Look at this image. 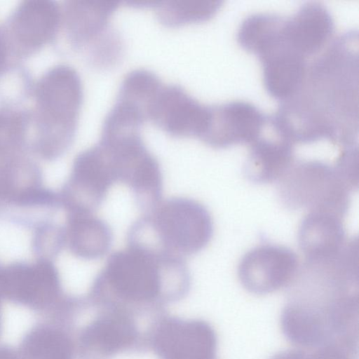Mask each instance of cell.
Wrapping results in <instances>:
<instances>
[{"mask_svg":"<svg viewBox=\"0 0 359 359\" xmlns=\"http://www.w3.org/2000/svg\"><path fill=\"white\" fill-rule=\"evenodd\" d=\"M148 118L162 129L177 136L206 133L211 118V107L193 98L180 86L161 83L153 98Z\"/></svg>","mask_w":359,"mask_h":359,"instance_id":"cell-11","label":"cell"},{"mask_svg":"<svg viewBox=\"0 0 359 359\" xmlns=\"http://www.w3.org/2000/svg\"><path fill=\"white\" fill-rule=\"evenodd\" d=\"M152 337L160 359H215L216 334L203 320L164 318Z\"/></svg>","mask_w":359,"mask_h":359,"instance_id":"cell-12","label":"cell"},{"mask_svg":"<svg viewBox=\"0 0 359 359\" xmlns=\"http://www.w3.org/2000/svg\"><path fill=\"white\" fill-rule=\"evenodd\" d=\"M250 144L245 172L254 182L280 180L294 162L293 144L278 135L275 138L258 137Z\"/></svg>","mask_w":359,"mask_h":359,"instance_id":"cell-19","label":"cell"},{"mask_svg":"<svg viewBox=\"0 0 359 359\" xmlns=\"http://www.w3.org/2000/svg\"><path fill=\"white\" fill-rule=\"evenodd\" d=\"M1 290L4 300L46 316L66 297L53 260L43 258L3 266Z\"/></svg>","mask_w":359,"mask_h":359,"instance_id":"cell-7","label":"cell"},{"mask_svg":"<svg viewBox=\"0 0 359 359\" xmlns=\"http://www.w3.org/2000/svg\"><path fill=\"white\" fill-rule=\"evenodd\" d=\"M271 359H313V358L309 350H290L279 353Z\"/></svg>","mask_w":359,"mask_h":359,"instance_id":"cell-22","label":"cell"},{"mask_svg":"<svg viewBox=\"0 0 359 359\" xmlns=\"http://www.w3.org/2000/svg\"><path fill=\"white\" fill-rule=\"evenodd\" d=\"M100 141L111 159L117 182L130 189L142 211L149 210L162 200L159 163L137 131L102 135Z\"/></svg>","mask_w":359,"mask_h":359,"instance_id":"cell-6","label":"cell"},{"mask_svg":"<svg viewBox=\"0 0 359 359\" xmlns=\"http://www.w3.org/2000/svg\"><path fill=\"white\" fill-rule=\"evenodd\" d=\"M50 194L26 151L0 154V219L18 222L44 205Z\"/></svg>","mask_w":359,"mask_h":359,"instance_id":"cell-8","label":"cell"},{"mask_svg":"<svg viewBox=\"0 0 359 359\" xmlns=\"http://www.w3.org/2000/svg\"><path fill=\"white\" fill-rule=\"evenodd\" d=\"M279 195L292 210H327L346 215L352 191L334 165L318 161L294 162L279 180Z\"/></svg>","mask_w":359,"mask_h":359,"instance_id":"cell-5","label":"cell"},{"mask_svg":"<svg viewBox=\"0 0 359 359\" xmlns=\"http://www.w3.org/2000/svg\"><path fill=\"white\" fill-rule=\"evenodd\" d=\"M105 154L97 143L75 158L70 174L58 192L65 212L94 213L117 183Z\"/></svg>","mask_w":359,"mask_h":359,"instance_id":"cell-9","label":"cell"},{"mask_svg":"<svg viewBox=\"0 0 359 359\" xmlns=\"http://www.w3.org/2000/svg\"><path fill=\"white\" fill-rule=\"evenodd\" d=\"M264 123L263 114L252 104L228 102L211 107L210 122L201 140L214 147L251 144L261 135Z\"/></svg>","mask_w":359,"mask_h":359,"instance_id":"cell-13","label":"cell"},{"mask_svg":"<svg viewBox=\"0 0 359 359\" xmlns=\"http://www.w3.org/2000/svg\"><path fill=\"white\" fill-rule=\"evenodd\" d=\"M4 299L0 292V336L2 332L3 327V313H2V302Z\"/></svg>","mask_w":359,"mask_h":359,"instance_id":"cell-25","label":"cell"},{"mask_svg":"<svg viewBox=\"0 0 359 359\" xmlns=\"http://www.w3.org/2000/svg\"><path fill=\"white\" fill-rule=\"evenodd\" d=\"M297 254L280 245L264 244L246 252L239 262L243 287L255 294H266L291 284L299 269Z\"/></svg>","mask_w":359,"mask_h":359,"instance_id":"cell-10","label":"cell"},{"mask_svg":"<svg viewBox=\"0 0 359 359\" xmlns=\"http://www.w3.org/2000/svg\"><path fill=\"white\" fill-rule=\"evenodd\" d=\"M353 48L350 42L334 40L308 65L299 86L277 111L298 140L324 137L337 145L353 144L358 128V60Z\"/></svg>","mask_w":359,"mask_h":359,"instance_id":"cell-1","label":"cell"},{"mask_svg":"<svg viewBox=\"0 0 359 359\" xmlns=\"http://www.w3.org/2000/svg\"><path fill=\"white\" fill-rule=\"evenodd\" d=\"M345 215L325 210L308 211L301 221L298 231L299 248L304 259L331 255L344 245Z\"/></svg>","mask_w":359,"mask_h":359,"instance_id":"cell-15","label":"cell"},{"mask_svg":"<svg viewBox=\"0 0 359 359\" xmlns=\"http://www.w3.org/2000/svg\"><path fill=\"white\" fill-rule=\"evenodd\" d=\"M6 55V49L4 41L0 33V65L4 62Z\"/></svg>","mask_w":359,"mask_h":359,"instance_id":"cell-24","label":"cell"},{"mask_svg":"<svg viewBox=\"0 0 359 359\" xmlns=\"http://www.w3.org/2000/svg\"><path fill=\"white\" fill-rule=\"evenodd\" d=\"M18 348L22 359H74L76 355L68 327L49 318L28 329Z\"/></svg>","mask_w":359,"mask_h":359,"instance_id":"cell-18","label":"cell"},{"mask_svg":"<svg viewBox=\"0 0 359 359\" xmlns=\"http://www.w3.org/2000/svg\"><path fill=\"white\" fill-rule=\"evenodd\" d=\"M190 283L185 259L127 245L108 257L90 295L97 303L124 309L178 299Z\"/></svg>","mask_w":359,"mask_h":359,"instance_id":"cell-2","label":"cell"},{"mask_svg":"<svg viewBox=\"0 0 359 359\" xmlns=\"http://www.w3.org/2000/svg\"><path fill=\"white\" fill-rule=\"evenodd\" d=\"M215 1H169L159 6V17L168 24H179L210 17L218 7Z\"/></svg>","mask_w":359,"mask_h":359,"instance_id":"cell-21","label":"cell"},{"mask_svg":"<svg viewBox=\"0 0 359 359\" xmlns=\"http://www.w3.org/2000/svg\"><path fill=\"white\" fill-rule=\"evenodd\" d=\"M0 359H22V358L18 348L8 344H1Z\"/></svg>","mask_w":359,"mask_h":359,"instance_id":"cell-23","label":"cell"},{"mask_svg":"<svg viewBox=\"0 0 359 359\" xmlns=\"http://www.w3.org/2000/svg\"><path fill=\"white\" fill-rule=\"evenodd\" d=\"M80 332L77 350L82 359H107L128 348L136 337L132 320L124 309L111 307Z\"/></svg>","mask_w":359,"mask_h":359,"instance_id":"cell-14","label":"cell"},{"mask_svg":"<svg viewBox=\"0 0 359 359\" xmlns=\"http://www.w3.org/2000/svg\"><path fill=\"white\" fill-rule=\"evenodd\" d=\"M213 234V222L200 202L185 197L161 200L130 227L127 245L185 259L202 250Z\"/></svg>","mask_w":359,"mask_h":359,"instance_id":"cell-3","label":"cell"},{"mask_svg":"<svg viewBox=\"0 0 359 359\" xmlns=\"http://www.w3.org/2000/svg\"><path fill=\"white\" fill-rule=\"evenodd\" d=\"M116 1H78L68 6L69 28L79 43L97 39L105 28Z\"/></svg>","mask_w":359,"mask_h":359,"instance_id":"cell-20","label":"cell"},{"mask_svg":"<svg viewBox=\"0 0 359 359\" xmlns=\"http://www.w3.org/2000/svg\"><path fill=\"white\" fill-rule=\"evenodd\" d=\"M58 18V10L51 2H26L12 18L11 36L22 50L38 48L52 37Z\"/></svg>","mask_w":359,"mask_h":359,"instance_id":"cell-17","label":"cell"},{"mask_svg":"<svg viewBox=\"0 0 359 359\" xmlns=\"http://www.w3.org/2000/svg\"><path fill=\"white\" fill-rule=\"evenodd\" d=\"M65 248L71 254L93 260L108 252L113 233L106 222L94 213L65 212Z\"/></svg>","mask_w":359,"mask_h":359,"instance_id":"cell-16","label":"cell"},{"mask_svg":"<svg viewBox=\"0 0 359 359\" xmlns=\"http://www.w3.org/2000/svg\"><path fill=\"white\" fill-rule=\"evenodd\" d=\"M37 135L33 150L42 158L54 160L69 146L81 99L76 72L61 66L42 78L36 89Z\"/></svg>","mask_w":359,"mask_h":359,"instance_id":"cell-4","label":"cell"}]
</instances>
